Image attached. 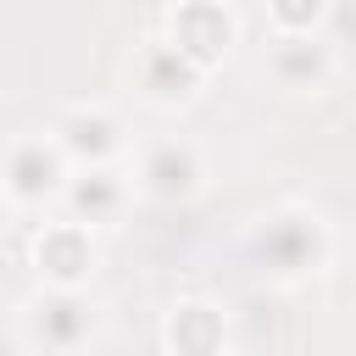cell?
Instances as JSON below:
<instances>
[{
  "instance_id": "obj_11",
  "label": "cell",
  "mask_w": 356,
  "mask_h": 356,
  "mask_svg": "<svg viewBox=\"0 0 356 356\" xmlns=\"http://www.w3.org/2000/svg\"><path fill=\"white\" fill-rule=\"evenodd\" d=\"M339 72V56L323 33H273L267 39V78L289 95H323Z\"/></svg>"
},
{
  "instance_id": "obj_6",
  "label": "cell",
  "mask_w": 356,
  "mask_h": 356,
  "mask_svg": "<svg viewBox=\"0 0 356 356\" xmlns=\"http://www.w3.org/2000/svg\"><path fill=\"white\" fill-rule=\"evenodd\" d=\"M128 172H134L139 200H150V206H189L206 189V156L184 134H150V139H139L128 150Z\"/></svg>"
},
{
  "instance_id": "obj_7",
  "label": "cell",
  "mask_w": 356,
  "mask_h": 356,
  "mask_svg": "<svg viewBox=\"0 0 356 356\" xmlns=\"http://www.w3.org/2000/svg\"><path fill=\"white\" fill-rule=\"evenodd\" d=\"M156 28L206 72H217L239 44V11L228 0H172Z\"/></svg>"
},
{
  "instance_id": "obj_3",
  "label": "cell",
  "mask_w": 356,
  "mask_h": 356,
  "mask_svg": "<svg viewBox=\"0 0 356 356\" xmlns=\"http://www.w3.org/2000/svg\"><path fill=\"white\" fill-rule=\"evenodd\" d=\"M67 178H72V161L50 128H22L0 145V195H6L11 217L56 211L67 195Z\"/></svg>"
},
{
  "instance_id": "obj_5",
  "label": "cell",
  "mask_w": 356,
  "mask_h": 356,
  "mask_svg": "<svg viewBox=\"0 0 356 356\" xmlns=\"http://www.w3.org/2000/svg\"><path fill=\"white\" fill-rule=\"evenodd\" d=\"M128 89H134V100H145L150 111H184V106H195L200 100V89H206V67H195L161 28H150V33H139L134 39V50H128Z\"/></svg>"
},
{
  "instance_id": "obj_8",
  "label": "cell",
  "mask_w": 356,
  "mask_h": 356,
  "mask_svg": "<svg viewBox=\"0 0 356 356\" xmlns=\"http://www.w3.org/2000/svg\"><path fill=\"white\" fill-rule=\"evenodd\" d=\"M50 134H56V145L67 150V161L72 167H106V161H128V150H134V139H128V122L106 106V100H72V106H61L50 122H44Z\"/></svg>"
},
{
  "instance_id": "obj_13",
  "label": "cell",
  "mask_w": 356,
  "mask_h": 356,
  "mask_svg": "<svg viewBox=\"0 0 356 356\" xmlns=\"http://www.w3.org/2000/svg\"><path fill=\"white\" fill-rule=\"evenodd\" d=\"M6 217H11V206H6V195H0V222H6Z\"/></svg>"
},
{
  "instance_id": "obj_10",
  "label": "cell",
  "mask_w": 356,
  "mask_h": 356,
  "mask_svg": "<svg viewBox=\"0 0 356 356\" xmlns=\"http://www.w3.org/2000/svg\"><path fill=\"white\" fill-rule=\"evenodd\" d=\"M134 200H139V189H134L128 161H106V167H72L67 195H61V211H72L89 228H117Z\"/></svg>"
},
{
  "instance_id": "obj_12",
  "label": "cell",
  "mask_w": 356,
  "mask_h": 356,
  "mask_svg": "<svg viewBox=\"0 0 356 356\" xmlns=\"http://www.w3.org/2000/svg\"><path fill=\"white\" fill-rule=\"evenodd\" d=\"M273 33H323L334 0H261Z\"/></svg>"
},
{
  "instance_id": "obj_1",
  "label": "cell",
  "mask_w": 356,
  "mask_h": 356,
  "mask_svg": "<svg viewBox=\"0 0 356 356\" xmlns=\"http://www.w3.org/2000/svg\"><path fill=\"white\" fill-rule=\"evenodd\" d=\"M245 256L273 284H306L334 261V228L306 200H278L245 228Z\"/></svg>"
},
{
  "instance_id": "obj_9",
  "label": "cell",
  "mask_w": 356,
  "mask_h": 356,
  "mask_svg": "<svg viewBox=\"0 0 356 356\" xmlns=\"http://www.w3.org/2000/svg\"><path fill=\"white\" fill-rule=\"evenodd\" d=\"M156 345H161L167 356H222V350L234 345L228 306L211 300V295H178V300L161 312Z\"/></svg>"
},
{
  "instance_id": "obj_2",
  "label": "cell",
  "mask_w": 356,
  "mask_h": 356,
  "mask_svg": "<svg viewBox=\"0 0 356 356\" xmlns=\"http://www.w3.org/2000/svg\"><path fill=\"white\" fill-rule=\"evenodd\" d=\"M100 300L89 289L39 284L17 300V345L33 356H72L100 339Z\"/></svg>"
},
{
  "instance_id": "obj_4",
  "label": "cell",
  "mask_w": 356,
  "mask_h": 356,
  "mask_svg": "<svg viewBox=\"0 0 356 356\" xmlns=\"http://www.w3.org/2000/svg\"><path fill=\"white\" fill-rule=\"evenodd\" d=\"M28 267L39 284H67V289H89L106 267V245L100 228L78 222L72 211H44V222H33L28 234Z\"/></svg>"
}]
</instances>
